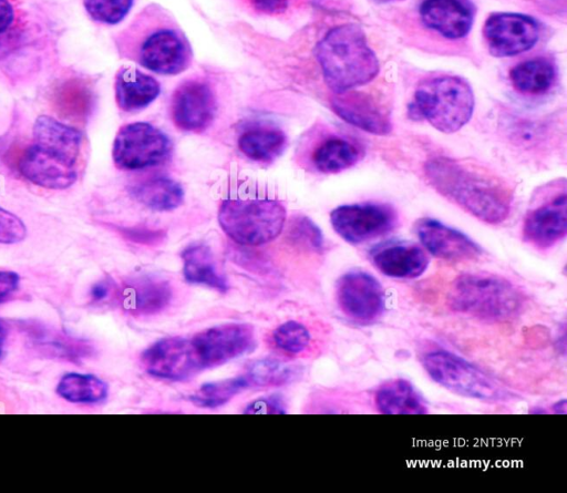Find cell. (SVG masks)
<instances>
[{"label":"cell","mask_w":567,"mask_h":493,"mask_svg":"<svg viewBox=\"0 0 567 493\" xmlns=\"http://www.w3.org/2000/svg\"><path fill=\"white\" fill-rule=\"evenodd\" d=\"M567 233V196L561 194L533 209L526 216L523 235L533 246L549 248Z\"/></svg>","instance_id":"cell-19"},{"label":"cell","mask_w":567,"mask_h":493,"mask_svg":"<svg viewBox=\"0 0 567 493\" xmlns=\"http://www.w3.org/2000/svg\"><path fill=\"white\" fill-rule=\"evenodd\" d=\"M115 101L125 112L140 111L159 94V83L151 75L132 66L121 68L114 82Z\"/></svg>","instance_id":"cell-22"},{"label":"cell","mask_w":567,"mask_h":493,"mask_svg":"<svg viewBox=\"0 0 567 493\" xmlns=\"http://www.w3.org/2000/svg\"><path fill=\"white\" fill-rule=\"evenodd\" d=\"M557 70L547 58H533L517 63L509 71L513 88L525 95H540L555 84Z\"/></svg>","instance_id":"cell-25"},{"label":"cell","mask_w":567,"mask_h":493,"mask_svg":"<svg viewBox=\"0 0 567 493\" xmlns=\"http://www.w3.org/2000/svg\"><path fill=\"white\" fill-rule=\"evenodd\" d=\"M447 304L456 312L488 322L512 321L524 307V297L509 280L486 273H466L455 278Z\"/></svg>","instance_id":"cell-4"},{"label":"cell","mask_w":567,"mask_h":493,"mask_svg":"<svg viewBox=\"0 0 567 493\" xmlns=\"http://www.w3.org/2000/svg\"><path fill=\"white\" fill-rule=\"evenodd\" d=\"M415 230L425 249L437 258L462 261L482 254V248L473 239L436 219H419Z\"/></svg>","instance_id":"cell-16"},{"label":"cell","mask_w":567,"mask_h":493,"mask_svg":"<svg viewBox=\"0 0 567 493\" xmlns=\"http://www.w3.org/2000/svg\"><path fill=\"white\" fill-rule=\"evenodd\" d=\"M83 6L91 19L113 25L128 14L133 0H83Z\"/></svg>","instance_id":"cell-33"},{"label":"cell","mask_w":567,"mask_h":493,"mask_svg":"<svg viewBox=\"0 0 567 493\" xmlns=\"http://www.w3.org/2000/svg\"><path fill=\"white\" fill-rule=\"evenodd\" d=\"M249 387V382L244 374L204 383L188 399L199 408L215 409Z\"/></svg>","instance_id":"cell-30"},{"label":"cell","mask_w":567,"mask_h":493,"mask_svg":"<svg viewBox=\"0 0 567 493\" xmlns=\"http://www.w3.org/2000/svg\"><path fill=\"white\" fill-rule=\"evenodd\" d=\"M183 274L186 281L226 292L228 283L217 270L214 256L205 244H192L182 251Z\"/></svg>","instance_id":"cell-24"},{"label":"cell","mask_w":567,"mask_h":493,"mask_svg":"<svg viewBox=\"0 0 567 493\" xmlns=\"http://www.w3.org/2000/svg\"><path fill=\"white\" fill-rule=\"evenodd\" d=\"M360 155V148L355 144L346 138L332 136L315 150L312 162L321 173H339L354 165Z\"/></svg>","instance_id":"cell-29"},{"label":"cell","mask_w":567,"mask_h":493,"mask_svg":"<svg viewBox=\"0 0 567 493\" xmlns=\"http://www.w3.org/2000/svg\"><path fill=\"white\" fill-rule=\"evenodd\" d=\"M419 13L427 29L450 40L466 37L474 21V10L464 0H423Z\"/></svg>","instance_id":"cell-18"},{"label":"cell","mask_w":567,"mask_h":493,"mask_svg":"<svg viewBox=\"0 0 567 493\" xmlns=\"http://www.w3.org/2000/svg\"><path fill=\"white\" fill-rule=\"evenodd\" d=\"M8 330L2 320H0V358L3 353L6 340H7Z\"/></svg>","instance_id":"cell-42"},{"label":"cell","mask_w":567,"mask_h":493,"mask_svg":"<svg viewBox=\"0 0 567 493\" xmlns=\"http://www.w3.org/2000/svg\"><path fill=\"white\" fill-rule=\"evenodd\" d=\"M25 22V14L19 0H0V53L21 40Z\"/></svg>","instance_id":"cell-32"},{"label":"cell","mask_w":567,"mask_h":493,"mask_svg":"<svg viewBox=\"0 0 567 493\" xmlns=\"http://www.w3.org/2000/svg\"><path fill=\"white\" fill-rule=\"evenodd\" d=\"M244 413L249 414H285L287 413V405L285 400L279 394H271L258 398L251 401L244 410Z\"/></svg>","instance_id":"cell-37"},{"label":"cell","mask_w":567,"mask_h":493,"mask_svg":"<svg viewBox=\"0 0 567 493\" xmlns=\"http://www.w3.org/2000/svg\"><path fill=\"white\" fill-rule=\"evenodd\" d=\"M255 10L265 14H279L287 10L288 0H250Z\"/></svg>","instance_id":"cell-40"},{"label":"cell","mask_w":567,"mask_h":493,"mask_svg":"<svg viewBox=\"0 0 567 493\" xmlns=\"http://www.w3.org/2000/svg\"><path fill=\"white\" fill-rule=\"evenodd\" d=\"M291 235L298 244L309 249L319 251L323 247L321 230L308 217H300L295 222Z\"/></svg>","instance_id":"cell-35"},{"label":"cell","mask_w":567,"mask_h":493,"mask_svg":"<svg viewBox=\"0 0 567 493\" xmlns=\"http://www.w3.org/2000/svg\"><path fill=\"white\" fill-rule=\"evenodd\" d=\"M286 210L271 198H228L218 212L223 230L234 242L258 246L275 239L282 230Z\"/></svg>","instance_id":"cell-8"},{"label":"cell","mask_w":567,"mask_h":493,"mask_svg":"<svg viewBox=\"0 0 567 493\" xmlns=\"http://www.w3.org/2000/svg\"><path fill=\"white\" fill-rule=\"evenodd\" d=\"M373 265L385 276L412 279L421 276L429 266L425 251L411 243H392L371 253Z\"/></svg>","instance_id":"cell-20"},{"label":"cell","mask_w":567,"mask_h":493,"mask_svg":"<svg viewBox=\"0 0 567 493\" xmlns=\"http://www.w3.org/2000/svg\"><path fill=\"white\" fill-rule=\"evenodd\" d=\"M422 363L432 380L457 394L486 402H504L515 398V393L499 380L449 350L429 351Z\"/></svg>","instance_id":"cell-7"},{"label":"cell","mask_w":567,"mask_h":493,"mask_svg":"<svg viewBox=\"0 0 567 493\" xmlns=\"http://www.w3.org/2000/svg\"><path fill=\"white\" fill-rule=\"evenodd\" d=\"M123 235L134 243L143 245L158 244L164 238V233L159 230H151L147 228H125Z\"/></svg>","instance_id":"cell-38"},{"label":"cell","mask_w":567,"mask_h":493,"mask_svg":"<svg viewBox=\"0 0 567 493\" xmlns=\"http://www.w3.org/2000/svg\"><path fill=\"white\" fill-rule=\"evenodd\" d=\"M374 403L383 414H424L427 405L424 398L405 379H395L382 384L375 392Z\"/></svg>","instance_id":"cell-23"},{"label":"cell","mask_w":567,"mask_h":493,"mask_svg":"<svg viewBox=\"0 0 567 493\" xmlns=\"http://www.w3.org/2000/svg\"><path fill=\"white\" fill-rule=\"evenodd\" d=\"M553 411L558 414H565L567 411V403L565 399L555 402L551 407Z\"/></svg>","instance_id":"cell-43"},{"label":"cell","mask_w":567,"mask_h":493,"mask_svg":"<svg viewBox=\"0 0 567 493\" xmlns=\"http://www.w3.org/2000/svg\"><path fill=\"white\" fill-rule=\"evenodd\" d=\"M474 105V93L466 80L441 75L419 84L409 114L425 120L440 132L454 133L471 120Z\"/></svg>","instance_id":"cell-6"},{"label":"cell","mask_w":567,"mask_h":493,"mask_svg":"<svg viewBox=\"0 0 567 493\" xmlns=\"http://www.w3.org/2000/svg\"><path fill=\"white\" fill-rule=\"evenodd\" d=\"M336 294L341 311L359 323L377 320L385 308L381 284L363 270H351L342 275L337 283Z\"/></svg>","instance_id":"cell-13"},{"label":"cell","mask_w":567,"mask_h":493,"mask_svg":"<svg viewBox=\"0 0 567 493\" xmlns=\"http://www.w3.org/2000/svg\"><path fill=\"white\" fill-rule=\"evenodd\" d=\"M172 297V287L166 280L147 275L130 280L121 294L123 308L137 316L164 310Z\"/></svg>","instance_id":"cell-21"},{"label":"cell","mask_w":567,"mask_h":493,"mask_svg":"<svg viewBox=\"0 0 567 493\" xmlns=\"http://www.w3.org/2000/svg\"><path fill=\"white\" fill-rule=\"evenodd\" d=\"M316 59L333 93L353 90L372 81L380 63L365 33L355 23L331 28L317 43Z\"/></svg>","instance_id":"cell-3"},{"label":"cell","mask_w":567,"mask_h":493,"mask_svg":"<svg viewBox=\"0 0 567 493\" xmlns=\"http://www.w3.org/2000/svg\"><path fill=\"white\" fill-rule=\"evenodd\" d=\"M132 196L154 210H172L184 199V189L176 181L165 177H150L131 187Z\"/></svg>","instance_id":"cell-26"},{"label":"cell","mask_w":567,"mask_h":493,"mask_svg":"<svg viewBox=\"0 0 567 493\" xmlns=\"http://www.w3.org/2000/svg\"><path fill=\"white\" fill-rule=\"evenodd\" d=\"M82 133L49 115H40L33 125V143L19 161L21 175L48 189L70 187L78 177Z\"/></svg>","instance_id":"cell-2"},{"label":"cell","mask_w":567,"mask_h":493,"mask_svg":"<svg viewBox=\"0 0 567 493\" xmlns=\"http://www.w3.org/2000/svg\"><path fill=\"white\" fill-rule=\"evenodd\" d=\"M272 340L282 351L297 355L308 347L310 333L302 323L289 320L275 329Z\"/></svg>","instance_id":"cell-34"},{"label":"cell","mask_w":567,"mask_h":493,"mask_svg":"<svg viewBox=\"0 0 567 493\" xmlns=\"http://www.w3.org/2000/svg\"><path fill=\"white\" fill-rule=\"evenodd\" d=\"M127 33L137 40L136 58L141 65L158 74H178L190 63L187 38L173 21L157 9H146Z\"/></svg>","instance_id":"cell-5"},{"label":"cell","mask_w":567,"mask_h":493,"mask_svg":"<svg viewBox=\"0 0 567 493\" xmlns=\"http://www.w3.org/2000/svg\"><path fill=\"white\" fill-rule=\"evenodd\" d=\"M429 183L474 217L499 224L511 210V195L495 178L456 160L436 156L424 165Z\"/></svg>","instance_id":"cell-1"},{"label":"cell","mask_w":567,"mask_h":493,"mask_svg":"<svg viewBox=\"0 0 567 493\" xmlns=\"http://www.w3.org/2000/svg\"><path fill=\"white\" fill-rule=\"evenodd\" d=\"M145 371L169 381H183L203 370L190 338L167 337L151 345L141 356Z\"/></svg>","instance_id":"cell-14"},{"label":"cell","mask_w":567,"mask_h":493,"mask_svg":"<svg viewBox=\"0 0 567 493\" xmlns=\"http://www.w3.org/2000/svg\"><path fill=\"white\" fill-rule=\"evenodd\" d=\"M110 291H111L110 283L102 280V281L96 283L91 288L90 294H91L92 300L101 301V300H104L109 296Z\"/></svg>","instance_id":"cell-41"},{"label":"cell","mask_w":567,"mask_h":493,"mask_svg":"<svg viewBox=\"0 0 567 493\" xmlns=\"http://www.w3.org/2000/svg\"><path fill=\"white\" fill-rule=\"evenodd\" d=\"M168 136L150 123L135 122L122 126L113 143L112 156L122 170H143L165 162L171 154Z\"/></svg>","instance_id":"cell-9"},{"label":"cell","mask_w":567,"mask_h":493,"mask_svg":"<svg viewBox=\"0 0 567 493\" xmlns=\"http://www.w3.org/2000/svg\"><path fill=\"white\" fill-rule=\"evenodd\" d=\"M330 222L341 238L357 245L392 230L396 224V213L385 204L342 205L331 212Z\"/></svg>","instance_id":"cell-10"},{"label":"cell","mask_w":567,"mask_h":493,"mask_svg":"<svg viewBox=\"0 0 567 493\" xmlns=\"http://www.w3.org/2000/svg\"><path fill=\"white\" fill-rule=\"evenodd\" d=\"M298 374V369L288 363L262 359L252 362L245 373L249 386L275 387L292 381Z\"/></svg>","instance_id":"cell-31"},{"label":"cell","mask_w":567,"mask_h":493,"mask_svg":"<svg viewBox=\"0 0 567 493\" xmlns=\"http://www.w3.org/2000/svg\"><path fill=\"white\" fill-rule=\"evenodd\" d=\"M7 209L0 207V215H2Z\"/></svg>","instance_id":"cell-44"},{"label":"cell","mask_w":567,"mask_h":493,"mask_svg":"<svg viewBox=\"0 0 567 493\" xmlns=\"http://www.w3.org/2000/svg\"><path fill=\"white\" fill-rule=\"evenodd\" d=\"M174 124L187 132H202L212 123L216 99L212 88L200 80H188L174 92L171 105Z\"/></svg>","instance_id":"cell-15"},{"label":"cell","mask_w":567,"mask_h":493,"mask_svg":"<svg viewBox=\"0 0 567 493\" xmlns=\"http://www.w3.org/2000/svg\"><path fill=\"white\" fill-rule=\"evenodd\" d=\"M330 104L339 117L362 131L386 135L392 130L388 114L365 93L352 90L334 93Z\"/></svg>","instance_id":"cell-17"},{"label":"cell","mask_w":567,"mask_h":493,"mask_svg":"<svg viewBox=\"0 0 567 493\" xmlns=\"http://www.w3.org/2000/svg\"><path fill=\"white\" fill-rule=\"evenodd\" d=\"M483 38L492 55L514 57L530 50L537 43L539 24L527 14L495 12L484 22Z\"/></svg>","instance_id":"cell-11"},{"label":"cell","mask_w":567,"mask_h":493,"mask_svg":"<svg viewBox=\"0 0 567 493\" xmlns=\"http://www.w3.org/2000/svg\"><path fill=\"white\" fill-rule=\"evenodd\" d=\"M20 276L12 270L0 269V302L7 300L19 287Z\"/></svg>","instance_id":"cell-39"},{"label":"cell","mask_w":567,"mask_h":493,"mask_svg":"<svg viewBox=\"0 0 567 493\" xmlns=\"http://www.w3.org/2000/svg\"><path fill=\"white\" fill-rule=\"evenodd\" d=\"M203 369L224 364L255 346L254 328L248 323H224L207 328L190 338Z\"/></svg>","instance_id":"cell-12"},{"label":"cell","mask_w":567,"mask_h":493,"mask_svg":"<svg viewBox=\"0 0 567 493\" xmlns=\"http://www.w3.org/2000/svg\"><path fill=\"white\" fill-rule=\"evenodd\" d=\"M107 384L91 373L68 372L56 384L58 396L71 403L94 404L107 397Z\"/></svg>","instance_id":"cell-28"},{"label":"cell","mask_w":567,"mask_h":493,"mask_svg":"<svg viewBox=\"0 0 567 493\" xmlns=\"http://www.w3.org/2000/svg\"><path fill=\"white\" fill-rule=\"evenodd\" d=\"M24 223L13 213L6 210L0 216V244H16L24 239Z\"/></svg>","instance_id":"cell-36"},{"label":"cell","mask_w":567,"mask_h":493,"mask_svg":"<svg viewBox=\"0 0 567 493\" xmlns=\"http://www.w3.org/2000/svg\"><path fill=\"white\" fill-rule=\"evenodd\" d=\"M238 146L248 158L268 163L284 152L287 146V136L276 127H251L239 136Z\"/></svg>","instance_id":"cell-27"}]
</instances>
